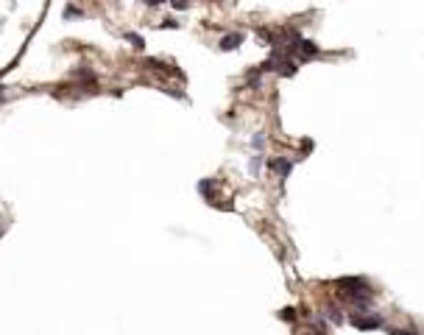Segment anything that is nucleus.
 Masks as SVG:
<instances>
[{"label": "nucleus", "mask_w": 424, "mask_h": 335, "mask_svg": "<svg viewBox=\"0 0 424 335\" xmlns=\"http://www.w3.org/2000/svg\"><path fill=\"white\" fill-rule=\"evenodd\" d=\"M349 324H352V327H357V330H380V327L385 324V319H382L380 313H374V316L352 313V316H349Z\"/></svg>", "instance_id": "nucleus-1"}, {"label": "nucleus", "mask_w": 424, "mask_h": 335, "mask_svg": "<svg viewBox=\"0 0 424 335\" xmlns=\"http://www.w3.org/2000/svg\"><path fill=\"white\" fill-rule=\"evenodd\" d=\"M268 167H271V171L277 173L279 179H288V176H290V171H293V159H288V157H277V159H271V162H268Z\"/></svg>", "instance_id": "nucleus-2"}, {"label": "nucleus", "mask_w": 424, "mask_h": 335, "mask_svg": "<svg viewBox=\"0 0 424 335\" xmlns=\"http://www.w3.org/2000/svg\"><path fill=\"white\" fill-rule=\"evenodd\" d=\"M240 42H243V34L237 31V34H226L223 39H220V51H237L240 47Z\"/></svg>", "instance_id": "nucleus-3"}, {"label": "nucleus", "mask_w": 424, "mask_h": 335, "mask_svg": "<svg viewBox=\"0 0 424 335\" xmlns=\"http://www.w3.org/2000/svg\"><path fill=\"white\" fill-rule=\"evenodd\" d=\"M198 193L204 196V199L212 201V193H215V179H201L198 182Z\"/></svg>", "instance_id": "nucleus-4"}, {"label": "nucleus", "mask_w": 424, "mask_h": 335, "mask_svg": "<svg viewBox=\"0 0 424 335\" xmlns=\"http://www.w3.org/2000/svg\"><path fill=\"white\" fill-rule=\"evenodd\" d=\"M327 319H330L332 324H343V321H346V316L340 313L338 307H327Z\"/></svg>", "instance_id": "nucleus-5"}, {"label": "nucleus", "mask_w": 424, "mask_h": 335, "mask_svg": "<svg viewBox=\"0 0 424 335\" xmlns=\"http://www.w3.org/2000/svg\"><path fill=\"white\" fill-rule=\"evenodd\" d=\"M279 319H282V321H296V310H293V307L279 310Z\"/></svg>", "instance_id": "nucleus-6"}, {"label": "nucleus", "mask_w": 424, "mask_h": 335, "mask_svg": "<svg viewBox=\"0 0 424 335\" xmlns=\"http://www.w3.org/2000/svg\"><path fill=\"white\" fill-rule=\"evenodd\" d=\"M252 146H254V148H260V151L265 148V134H262V131H257V134L252 137Z\"/></svg>", "instance_id": "nucleus-7"}, {"label": "nucleus", "mask_w": 424, "mask_h": 335, "mask_svg": "<svg viewBox=\"0 0 424 335\" xmlns=\"http://www.w3.org/2000/svg\"><path fill=\"white\" fill-rule=\"evenodd\" d=\"M126 39H129V42H134V47H140V51L145 47V39H142L140 34H126Z\"/></svg>", "instance_id": "nucleus-8"}, {"label": "nucleus", "mask_w": 424, "mask_h": 335, "mask_svg": "<svg viewBox=\"0 0 424 335\" xmlns=\"http://www.w3.org/2000/svg\"><path fill=\"white\" fill-rule=\"evenodd\" d=\"M260 167H262V154H257V157L252 159V165H248V171L257 176V173H260Z\"/></svg>", "instance_id": "nucleus-9"}, {"label": "nucleus", "mask_w": 424, "mask_h": 335, "mask_svg": "<svg viewBox=\"0 0 424 335\" xmlns=\"http://www.w3.org/2000/svg\"><path fill=\"white\" fill-rule=\"evenodd\" d=\"M81 14H84V11L76 9V6H67V9H64V20H70V17H81Z\"/></svg>", "instance_id": "nucleus-10"}, {"label": "nucleus", "mask_w": 424, "mask_h": 335, "mask_svg": "<svg viewBox=\"0 0 424 335\" xmlns=\"http://www.w3.org/2000/svg\"><path fill=\"white\" fill-rule=\"evenodd\" d=\"M159 28H179V20H173V17H168L165 22H159Z\"/></svg>", "instance_id": "nucleus-11"}, {"label": "nucleus", "mask_w": 424, "mask_h": 335, "mask_svg": "<svg viewBox=\"0 0 424 335\" xmlns=\"http://www.w3.org/2000/svg\"><path fill=\"white\" fill-rule=\"evenodd\" d=\"M391 335H416V332H410V330H391Z\"/></svg>", "instance_id": "nucleus-12"}, {"label": "nucleus", "mask_w": 424, "mask_h": 335, "mask_svg": "<svg viewBox=\"0 0 424 335\" xmlns=\"http://www.w3.org/2000/svg\"><path fill=\"white\" fill-rule=\"evenodd\" d=\"M3 101H6V89L0 87V104H3Z\"/></svg>", "instance_id": "nucleus-13"}]
</instances>
